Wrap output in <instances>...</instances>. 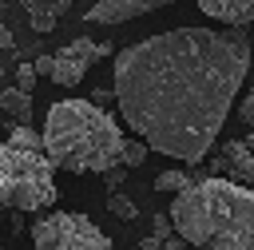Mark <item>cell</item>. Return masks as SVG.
<instances>
[{"mask_svg":"<svg viewBox=\"0 0 254 250\" xmlns=\"http://www.w3.org/2000/svg\"><path fill=\"white\" fill-rule=\"evenodd\" d=\"M246 71V28H171L119 52L115 103L147 147L194 167L210 155Z\"/></svg>","mask_w":254,"mask_h":250,"instance_id":"obj_1","label":"cell"},{"mask_svg":"<svg viewBox=\"0 0 254 250\" xmlns=\"http://www.w3.org/2000/svg\"><path fill=\"white\" fill-rule=\"evenodd\" d=\"M171 230L194 250H254V190L230 179H198L171 202Z\"/></svg>","mask_w":254,"mask_h":250,"instance_id":"obj_2","label":"cell"},{"mask_svg":"<svg viewBox=\"0 0 254 250\" xmlns=\"http://www.w3.org/2000/svg\"><path fill=\"white\" fill-rule=\"evenodd\" d=\"M44 155L56 171L71 175H103L119 167L123 127L111 111L95 107L91 99H60L48 107L44 119Z\"/></svg>","mask_w":254,"mask_h":250,"instance_id":"obj_3","label":"cell"},{"mask_svg":"<svg viewBox=\"0 0 254 250\" xmlns=\"http://www.w3.org/2000/svg\"><path fill=\"white\" fill-rule=\"evenodd\" d=\"M56 202V167L44 151L0 143V206L8 210H48Z\"/></svg>","mask_w":254,"mask_h":250,"instance_id":"obj_4","label":"cell"},{"mask_svg":"<svg viewBox=\"0 0 254 250\" xmlns=\"http://www.w3.org/2000/svg\"><path fill=\"white\" fill-rule=\"evenodd\" d=\"M32 250H111V238L95 226V218L79 210H56L48 218H36Z\"/></svg>","mask_w":254,"mask_h":250,"instance_id":"obj_5","label":"cell"},{"mask_svg":"<svg viewBox=\"0 0 254 250\" xmlns=\"http://www.w3.org/2000/svg\"><path fill=\"white\" fill-rule=\"evenodd\" d=\"M115 48L111 44H91L87 36H79V40H71L67 48H60L56 56H52V79L60 83V87H75L83 75H87V67L99 60V56H111Z\"/></svg>","mask_w":254,"mask_h":250,"instance_id":"obj_6","label":"cell"},{"mask_svg":"<svg viewBox=\"0 0 254 250\" xmlns=\"http://www.w3.org/2000/svg\"><path fill=\"white\" fill-rule=\"evenodd\" d=\"M167 4H175V0H95L83 12V20L87 24H127V20H139V16L167 8Z\"/></svg>","mask_w":254,"mask_h":250,"instance_id":"obj_7","label":"cell"},{"mask_svg":"<svg viewBox=\"0 0 254 250\" xmlns=\"http://www.w3.org/2000/svg\"><path fill=\"white\" fill-rule=\"evenodd\" d=\"M214 171H218V179H230L238 187H254V151L242 139H230L214 155Z\"/></svg>","mask_w":254,"mask_h":250,"instance_id":"obj_8","label":"cell"},{"mask_svg":"<svg viewBox=\"0 0 254 250\" xmlns=\"http://www.w3.org/2000/svg\"><path fill=\"white\" fill-rule=\"evenodd\" d=\"M202 16L226 24V28H246L254 24V0H194Z\"/></svg>","mask_w":254,"mask_h":250,"instance_id":"obj_9","label":"cell"},{"mask_svg":"<svg viewBox=\"0 0 254 250\" xmlns=\"http://www.w3.org/2000/svg\"><path fill=\"white\" fill-rule=\"evenodd\" d=\"M67 8H71V0H28L32 24H36L40 32H52V28H56V20H60Z\"/></svg>","mask_w":254,"mask_h":250,"instance_id":"obj_10","label":"cell"},{"mask_svg":"<svg viewBox=\"0 0 254 250\" xmlns=\"http://www.w3.org/2000/svg\"><path fill=\"white\" fill-rule=\"evenodd\" d=\"M0 111H8L16 123H28L32 119V95L20 91V87H4L0 91Z\"/></svg>","mask_w":254,"mask_h":250,"instance_id":"obj_11","label":"cell"},{"mask_svg":"<svg viewBox=\"0 0 254 250\" xmlns=\"http://www.w3.org/2000/svg\"><path fill=\"white\" fill-rule=\"evenodd\" d=\"M194 179L187 175V171H179V167H171V171H159L155 175V190H167V194H179V190H187Z\"/></svg>","mask_w":254,"mask_h":250,"instance_id":"obj_12","label":"cell"},{"mask_svg":"<svg viewBox=\"0 0 254 250\" xmlns=\"http://www.w3.org/2000/svg\"><path fill=\"white\" fill-rule=\"evenodd\" d=\"M147 143L143 139H123V147H119V167H143L147 163Z\"/></svg>","mask_w":254,"mask_h":250,"instance_id":"obj_13","label":"cell"},{"mask_svg":"<svg viewBox=\"0 0 254 250\" xmlns=\"http://www.w3.org/2000/svg\"><path fill=\"white\" fill-rule=\"evenodd\" d=\"M4 143H16V147H32V151H44V139H40V131H32L28 123H16V127H12V135H8Z\"/></svg>","mask_w":254,"mask_h":250,"instance_id":"obj_14","label":"cell"},{"mask_svg":"<svg viewBox=\"0 0 254 250\" xmlns=\"http://www.w3.org/2000/svg\"><path fill=\"white\" fill-rule=\"evenodd\" d=\"M107 206H111V214H115V218H123V222H131V218L139 214V206H135L127 194H111V198H107Z\"/></svg>","mask_w":254,"mask_h":250,"instance_id":"obj_15","label":"cell"},{"mask_svg":"<svg viewBox=\"0 0 254 250\" xmlns=\"http://www.w3.org/2000/svg\"><path fill=\"white\" fill-rule=\"evenodd\" d=\"M143 250H190V246H187L179 234H167V238H155V234H151V238L143 242Z\"/></svg>","mask_w":254,"mask_h":250,"instance_id":"obj_16","label":"cell"},{"mask_svg":"<svg viewBox=\"0 0 254 250\" xmlns=\"http://www.w3.org/2000/svg\"><path fill=\"white\" fill-rule=\"evenodd\" d=\"M12 87H20V91H28V95H32V91H36V67H32V63H20V67H16V83H12Z\"/></svg>","mask_w":254,"mask_h":250,"instance_id":"obj_17","label":"cell"},{"mask_svg":"<svg viewBox=\"0 0 254 250\" xmlns=\"http://www.w3.org/2000/svg\"><path fill=\"white\" fill-rule=\"evenodd\" d=\"M151 230H155V238H167V234H175V230H171V218H167V214H155Z\"/></svg>","mask_w":254,"mask_h":250,"instance_id":"obj_18","label":"cell"},{"mask_svg":"<svg viewBox=\"0 0 254 250\" xmlns=\"http://www.w3.org/2000/svg\"><path fill=\"white\" fill-rule=\"evenodd\" d=\"M242 123H250V127H254V91L242 99Z\"/></svg>","mask_w":254,"mask_h":250,"instance_id":"obj_19","label":"cell"},{"mask_svg":"<svg viewBox=\"0 0 254 250\" xmlns=\"http://www.w3.org/2000/svg\"><path fill=\"white\" fill-rule=\"evenodd\" d=\"M32 67H36V75H52V56H40Z\"/></svg>","mask_w":254,"mask_h":250,"instance_id":"obj_20","label":"cell"},{"mask_svg":"<svg viewBox=\"0 0 254 250\" xmlns=\"http://www.w3.org/2000/svg\"><path fill=\"white\" fill-rule=\"evenodd\" d=\"M0 44H12V36H8V32H4V28H0Z\"/></svg>","mask_w":254,"mask_h":250,"instance_id":"obj_21","label":"cell"},{"mask_svg":"<svg viewBox=\"0 0 254 250\" xmlns=\"http://www.w3.org/2000/svg\"><path fill=\"white\" fill-rule=\"evenodd\" d=\"M242 143H246V147H250V151H254V135H246V139H242Z\"/></svg>","mask_w":254,"mask_h":250,"instance_id":"obj_22","label":"cell"}]
</instances>
